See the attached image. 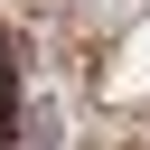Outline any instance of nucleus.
<instances>
[{"label":"nucleus","mask_w":150,"mask_h":150,"mask_svg":"<svg viewBox=\"0 0 150 150\" xmlns=\"http://www.w3.org/2000/svg\"><path fill=\"white\" fill-rule=\"evenodd\" d=\"M0 150H56V103L28 94V66H19L9 28H0Z\"/></svg>","instance_id":"nucleus-1"}]
</instances>
